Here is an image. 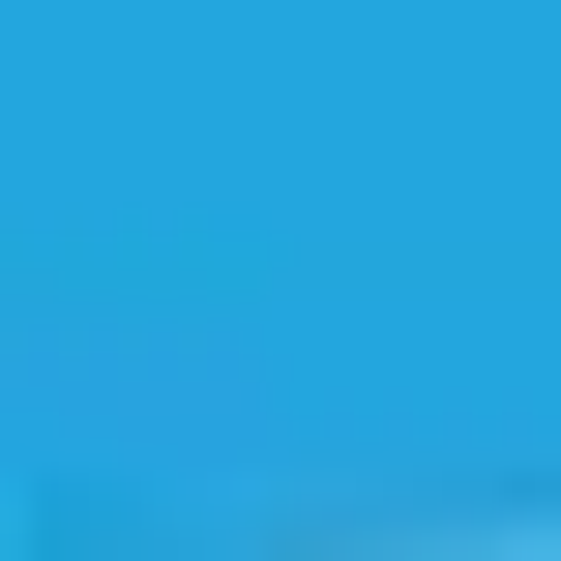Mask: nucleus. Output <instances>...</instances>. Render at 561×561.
<instances>
[]
</instances>
